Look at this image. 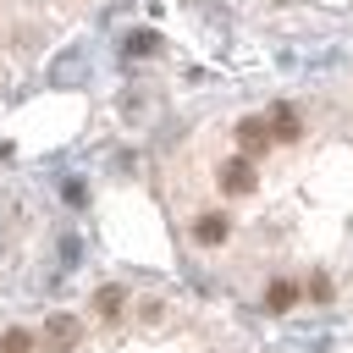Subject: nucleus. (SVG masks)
Returning a JSON list of instances; mask_svg holds the SVG:
<instances>
[{
  "label": "nucleus",
  "mask_w": 353,
  "mask_h": 353,
  "mask_svg": "<svg viewBox=\"0 0 353 353\" xmlns=\"http://www.w3.org/2000/svg\"><path fill=\"white\" fill-rule=\"evenodd\" d=\"M154 44H160V39H154V33H132V39H127V55H149V50H154Z\"/></svg>",
  "instance_id": "1a4fd4ad"
},
{
  "label": "nucleus",
  "mask_w": 353,
  "mask_h": 353,
  "mask_svg": "<svg viewBox=\"0 0 353 353\" xmlns=\"http://www.w3.org/2000/svg\"><path fill=\"white\" fill-rule=\"evenodd\" d=\"M226 232H232V221H226V215H199V221H193V237H199V243H210V248H215V243H226Z\"/></svg>",
  "instance_id": "20e7f679"
},
{
  "label": "nucleus",
  "mask_w": 353,
  "mask_h": 353,
  "mask_svg": "<svg viewBox=\"0 0 353 353\" xmlns=\"http://www.w3.org/2000/svg\"><path fill=\"white\" fill-rule=\"evenodd\" d=\"M44 336H50V347H55V353H66V347L77 342V320H72V314H55V320L44 325Z\"/></svg>",
  "instance_id": "423d86ee"
},
{
  "label": "nucleus",
  "mask_w": 353,
  "mask_h": 353,
  "mask_svg": "<svg viewBox=\"0 0 353 353\" xmlns=\"http://www.w3.org/2000/svg\"><path fill=\"white\" fill-rule=\"evenodd\" d=\"M292 298H298V287H292L287 276H276V281L265 287V309H270V314H287V309H292Z\"/></svg>",
  "instance_id": "39448f33"
},
{
  "label": "nucleus",
  "mask_w": 353,
  "mask_h": 353,
  "mask_svg": "<svg viewBox=\"0 0 353 353\" xmlns=\"http://www.w3.org/2000/svg\"><path fill=\"white\" fill-rule=\"evenodd\" d=\"M215 176H221V193H254V182H259V176H254V160H248V154H232V160H226V165H221Z\"/></svg>",
  "instance_id": "f257e3e1"
},
{
  "label": "nucleus",
  "mask_w": 353,
  "mask_h": 353,
  "mask_svg": "<svg viewBox=\"0 0 353 353\" xmlns=\"http://www.w3.org/2000/svg\"><path fill=\"white\" fill-rule=\"evenodd\" d=\"M309 298H314V303H331V276H314V281H309Z\"/></svg>",
  "instance_id": "9d476101"
},
{
  "label": "nucleus",
  "mask_w": 353,
  "mask_h": 353,
  "mask_svg": "<svg viewBox=\"0 0 353 353\" xmlns=\"http://www.w3.org/2000/svg\"><path fill=\"white\" fill-rule=\"evenodd\" d=\"M0 353H33V336H28L22 325H11V331L0 336Z\"/></svg>",
  "instance_id": "6e6552de"
},
{
  "label": "nucleus",
  "mask_w": 353,
  "mask_h": 353,
  "mask_svg": "<svg viewBox=\"0 0 353 353\" xmlns=\"http://www.w3.org/2000/svg\"><path fill=\"white\" fill-rule=\"evenodd\" d=\"M237 143H243V154H265V149H270V127H265V116L237 121Z\"/></svg>",
  "instance_id": "7ed1b4c3"
},
{
  "label": "nucleus",
  "mask_w": 353,
  "mask_h": 353,
  "mask_svg": "<svg viewBox=\"0 0 353 353\" xmlns=\"http://www.w3.org/2000/svg\"><path fill=\"white\" fill-rule=\"evenodd\" d=\"M94 309H99L105 320H116V314H121V287H99V292H94Z\"/></svg>",
  "instance_id": "0eeeda50"
},
{
  "label": "nucleus",
  "mask_w": 353,
  "mask_h": 353,
  "mask_svg": "<svg viewBox=\"0 0 353 353\" xmlns=\"http://www.w3.org/2000/svg\"><path fill=\"white\" fill-rule=\"evenodd\" d=\"M265 127H270V143H292V138L303 132V121H298L292 105H270V110H265Z\"/></svg>",
  "instance_id": "f03ea898"
}]
</instances>
